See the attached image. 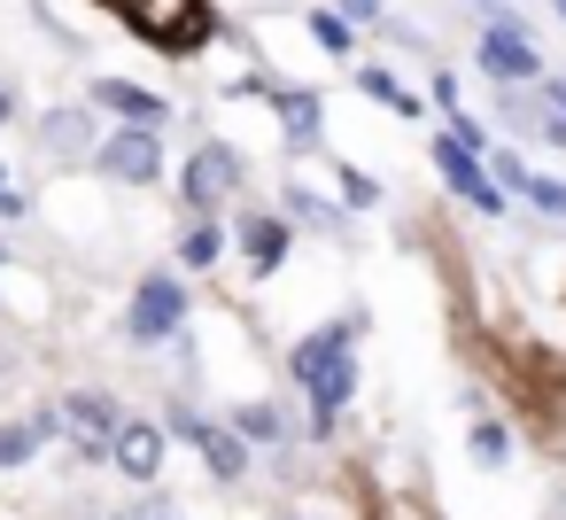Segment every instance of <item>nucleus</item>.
<instances>
[{"label":"nucleus","instance_id":"obj_9","mask_svg":"<svg viewBox=\"0 0 566 520\" xmlns=\"http://www.w3.org/2000/svg\"><path fill=\"white\" fill-rule=\"evenodd\" d=\"M233 187H241V156H233L226 141H210V148L187 164V202H195V210H218Z\"/></svg>","mask_w":566,"mask_h":520},{"label":"nucleus","instance_id":"obj_18","mask_svg":"<svg viewBox=\"0 0 566 520\" xmlns=\"http://www.w3.org/2000/svg\"><path fill=\"white\" fill-rule=\"evenodd\" d=\"M311 40H318L326 55H349V48H357V24H342L334 9H311Z\"/></svg>","mask_w":566,"mask_h":520},{"label":"nucleus","instance_id":"obj_3","mask_svg":"<svg viewBox=\"0 0 566 520\" xmlns=\"http://www.w3.org/2000/svg\"><path fill=\"white\" fill-rule=\"evenodd\" d=\"M179 326H187V280H179V272H148V280L133 288L125 334H133L140 350H156V342H171Z\"/></svg>","mask_w":566,"mask_h":520},{"label":"nucleus","instance_id":"obj_6","mask_svg":"<svg viewBox=\"0 0 566 520\" xmlns=\"http://www.w3.org/2000/svg\"><path fill=\"white\" fill-rule=\"evenodd\" d=\"M102 171L125 179V187H156V179H164V148H156V133H148V125L109 133V141H102Z\"/></svg>","mask_w":566,"mask_h":520},{"label":"nucleus","instance_id":"obj_21","mask_svg":"<svg viewBox=\"0 0 566 520\" xmlns=\"http://www.w3.org/2000/svg\"><path fill=\"white\" fill-rule=\"evenodd\" d=\"M473 450H481V458H489V466H496V458H504V450H512V443H504V427H489V419H481V427H473Z\"/></svg>","mask_w":566,"mask_h":520},{"label":"nucleus","instance_id":"obj_20","mask_svg":"<svg viewBox=\"0 0 566 520\" xmlns=\"http://www.w3.org/2000/svg\"><path fill=\"white\" fill-rule=\"evenodd\" d=\"M287 210H295L303 226H334V218H342V210H334V202H318L311 187H287Z\"/></svg>","mask_w":566,"mask_h":520},{"label":"nucleus","instance_id":"obj_17","mask_svg":"<svg viewBox=\"0 0 566 520\" xmlns=\"http://www.w3.org/2000/svg\"><path fill=\"white\" fill-rule=\"evenodd\" d=\"M48 427H55V419H17V427H0V466H24V458L40 450Z\"/></svg>","mask_w":566,"mask_h":520},{"label":"nucleus","instance_id":"obj_11","mask_svg":"<svg viewBox=\"0 0 566 520\" xmlns=\"http://www.w3.org/2000/svg\"><path fill=\"white\" fill-rule=\"evenodd\" d=\"M94 102H102L109 117H125V125H148V133L171 117V102H164V94H148V86H133V79H102V86H94Z\"/></svg>","mask_w":566,"mask_h":520},{"label":"nucleus","instance_id":"obj_15","mask_svg":"<svg viewBox=\"0 0 566 520\" xmlns=\"http://www.w3.org/2000/svg\"><path fill=\"white\" fill-rule=\"evenodd\" d=\"M179 257H187L195 272H210V264L226 257V226H210V218H195V226L179 233Z\"/></svg>","mask_w":566,"mask_h":520},{"label":"nucleus","instance_id":"obj_26","mask_svg":"<svg viewBox=\"0 0 566 520\" xmlns=\"http://www.w3.org/2000/svg\"><path fill=\"white\" fill-rule=\"evenodd\" d=\"M558 17H566V0H558Z\"/></svg>","mask_w":566,"mask_h":520},{"label":"nucleus","instance_id":"obj_14","mask_svg":"<svg viewBox=\"0 0 566 520\" xmlns=\"http://www.w3.org/2000/svg\"><path fill=\"white\" fill-rule=\"evenodd\" d=\"M249 94H264V102L287 117V133H295V141H311V133H318V102H311L303 86H249Z\"/></svg>","mask_w":566,"mask_h":520},{"label":"nucleus","instance_id":"obj_25","mask_svg":"<svg viewBox=\"0 0 566 520\" xmlns=\"http://www.w3.org/2000/svg\"><path fill=\"white\" fill-rule=\"evenodd\" d=\"M140 520H171V512H140Z\"/></svg>","mask_w":566,"mask_h":520},{"label":"nucleus","instance_id":"obj_19","mask_svg":"<svg viewBox=\"0 0 566 520\" xmlns=\"http://www.w3.org/2000/svg\"><path fill=\"white\" fill-rule=\"evenodd\" d=\"M40 133H48V148H86V141H94V125H86V110H63V117H48Z\"/></svg>","mask_w":566,"mask_h":520},{"label":"nucleus","instance_id":"obj_10","mask_svg":"<svg viewBox=\"0 0 566 520\" xmlns=\"http://www.w3.org/2000/svg\"><path fill=\"white\" fill-rule=\"evenodd\" d=\"M109 458H117V474H133V481H156V474H164V427H148V419H125V427L109 435Z\"/></svg>","mask_w":566,"mask_h":520},{"label":"nucleus","instance_id":"obj_23","mask_svg":"<svg viewBox=\"0 0 566 520\" xmlns=\"http://www.w3.org/2000/svg\"><path fill=\"white\" fill-rule=\"evenodd\" d=\"M9 117H17V94H9V86H0V125H9Z\"/></svg>","mask_w":566,"mask_h":520},{"label":"nucleus","instance_id":"obj_24","mask_svg":"<svg viewBox=\"0 0 566 520\" xmlns=\"http://www.w3.org/2000/svg\"><path fill=\"white\" fill-rule=\"evenodd\" d=\"M543 94H551V102H558V110H566V79H551V86H543Z\"/></svg>","mask_w":566,"mask_h":520},{"label":"nucleus","instance_id":"obj_22","mask_svg":"<svg viewBox=\"0 0 566 520\" xmlns=\"http://www.w3.org/2000/svg\"><path fill=\"white\" fill-rule=\"evenodd\" d=\"M342 24H380V0H334Z\"/></svg>","mask_w":566,"mask_h":520},{"label":"nucleus","instance_id":"obj_12","mask_svg":"<svg viewBox=\"0 0 566 520\" xmlns=\"http://www.w3.org/2000/svg\"><path fill=\"white\" fill-rule=\"evenodd\" d=\"M357 94H365L373 110H396V117H419V94H411V86H403L396 71H380V63H365V71H357Z\"/></svg>","mask_w":566,"mask_h":520},{"label":"nucleus","instance_id":"obj_8","mask_svg":"<svg viewBox=\"0 0 566 520\" xmlns=\"http://www.w3.org/2000/svg\"><path fill=\"white\" fill-rule=\"evenodd\" d=\"M55 427H63V435H71V443H78L86 458H102V450H109V435H117L125 419H117V404H109V396H94V388H78V396H63V412H55Z\"/></svg>","mask_w":566,"mask_h":520},{"label":"nucleus","instance_id":"obj_1","mask_svg":"<svg viewBox=\"0 0 566 520\" xmlns=\"http://www.w3.org/2000/svg\"><path fill=\"white\" fill-rule=\"evenodd\" d=\"M295 381H303L311 412L334 419V412L357 396V350H349V326H318V334L295 350Z\"/></svg>","mask_w":566,"mask_h":520},{"label":"nucleus","instance_id":"obj_16","mask_svg":"<svg viewBox=\"0 0 566 520\" xmlns=\"http://www.w3.org/2000/svg\"><path fill=\"white\" fill-rule=\"evenodd\" d=\"M233 435H241V443H287V419H280L272 404H241V412H233Z\"/></svg>","mask_w":566,"mask_h":520},{"label":"nucleus","instance_id":"obj_7","mask_svg":"<svg viewBox=\"0 0 566 520\" xmlns=\"http://www.w3.org/2000/svg\"><path fill=\"white\" fill-rule=\"evenodd\" d=\"M434 171H442V187H450V195H465L481 218H496V210H504V195H496V179H489V164H481L473 148H458V141H434Z\"/></svg>","mask_w":566,"mask_h":520},{"label":"nucleus","instance_id":"obj_5","mask_svg":"<svg viewBox=\"0 0 566 520\" xmlns=\"http://www.w3.org/2000/svg\"><path fill=\"white\" fill-rule=\"evenodd\" d=\"M171 427H179V435H187V443L202 450V466H210L218 481H241V474H249V443H241V435H233L226 419H202V412H171Z\"/></svg>","mask_w":566,"mask_h":520},{"label":"nucleus","instance_id":"obj_2","mask_svg":"<svg viewBox=\"0 0 566 520\" xmlns=\"http://www.w3.org/2000/svg\"><path fill=\"white\" fill-rule=\"evenodd\" d=\"M109 9L133 24V40H156L171 55H195L202 40H218V17L202 0H109Z\"/></svg>","mask_w":566,"mask_h":520},{"label":"nucleus","instance_id":"obj_13","mask_svg":"<svg viewBox=\"0 0 566 520\" xmlns=\"http://www.w3.org/2000/svg\"><path fill=\"white\" fill-rule=\"evenodd\" d=\"M241 249H249L256 272H272V264L287 257V218H272V210H264V218H241Z\"/></svg>","mask_w":566,"mask_h":520},{"label":"nucleus","instance_id":"obj_4","mask_svg":"<svg viewBox=\"0 0 566 520\" xmlns=\"http://www.w3.org/2000/svg\"><path fill=\"white\" fill-rule=\"evenodd\" d=\"M481 71H489V79H496L504 94H520L527 79H543L527 24H512V17H489V24H481Z\"/></svg>","mask_w":566,"mask_h":520}]
</instances>
